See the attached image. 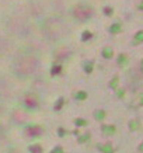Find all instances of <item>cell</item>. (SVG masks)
<instances>
[{
	"instance_id": "obj_16",
	"label": "cell",
	"mask_w": 143,
	"mask_h": 153,
	"mask_svg": "<svg viewBox=\"0 0 143 153\" xmlns=\"http://www.w3.org/2000/svg\"><path fill=\"white\" fill-rule=\"evenodd\" d=\"M110 31L112 34H116V33H119V31H121V28H119V25H118V24H114V25L110 28Z\"/></svg>"
},
{
	"instance_id": "obj_11",
	"label": "cell",
	"mask_w": 143,
	"mask_h": 153,
	"mask_svg": "<svg viewBox=\"0 0 143 153\" xmlns=\"http://www.w3.org/2000/svg\"><path fill=\"white\" fill-rule=\"evenodd\" d=\"M139 126H140V124H139V121H130L129 122V128L130 131H138Z\"/></svg>"
},
{
	"instance_id": "obj_9",
	"label": "cell",
	"mask_w": 143,
	"mask_h": 153,
	"mask_svg": "<svg viewBox=\"0 0 143 153\" xmlns=\"http://www.w3.org/2000/svg\"><path fill=\"white\" fill-rule=\"evenodd\" d=\"M112 55H114V52H112V49H110V48H105V49L102 51V56H104L105 59H111Z\"/></svg>"
},
{
	"instance_id": "obj_5",
	"label": "cell",
	"mask_w": 143,
	"mask_h": 153,
	"mask_svg": "<svg viewBox=\"0 0 143 153\" xmlns=\"http://www.w3.org/2000/svg\"><path fill=\"white\" fill-rule=\"evenodd\" d=\"M102 153H114V148L111 146L110 143H104V145H98L97 146Z\"/></svg>"
},
{
	"instance_id": "obj_3",
	"label": "cell",
	"mask_w": 143,
	"mask_h": 153,
	"mask_svg": "<svg viewBox=\"0 0 143 153\" xmlns=\"http://www.w3.org/2000/svg\"><path fill=\"white\" fill-rule=\"evenodd\" d=\"M27 135L28 136H33V138H37V136H41L44 134V128L39 125H31L27 128Z\"/></svg>"
},
{
	"instance_id": "obj_17",
	"label": "cell",
	"mask_w": 143,
	"mask_h": 153,
	"mask_svg": "<svg viewBox=\"0 0 143 153\" xmlns=\"http://www.w3.org/2000/svg\"><path fill=\"white\" fill-rule=\"evenodd\" d=\"M60 70H62V66H60V65L53 66V68H52V74H59Z\"/></svg>"
},
{
	"instance_id": "obj_26",
	"label": "cell",
	"mask_w": 143,
	"mask_h": 153,
	"mask_svg": "<svg viewBox=\"0 0 143 153\" xmlns=\"http://www.w3.org/2000/svg\"><path fill=\"white\" fill-rule=\"evenodd\" d=\"M140 68H142V72H143V60H142V63H140Z\"/></svg>"
},
{
	"instance_id": "obj_6",
	"label": "cell",
	"mask_w": 143,
	"mask_h": 153,
	"mask_svg": "<svg viewBox=\"0 0 143 153\" xmlns=\"http://www.w3.org/2000/svg\"><path fill=\"white\" fill-rule=\"evenodd\" d=\"M94 118L97 121H102L105 118V111H104V110H97V111H94Z\"/></svg>"
},
{
	"instance_id": "obj_7",
	"label": "cell",
	"mask_w": 143,
	"mask_h": 153,
	"mask_svg": "<svg viewBox=\"0 0 143 153\" xmlns=\"http://www.w3.org/2000/svg\"><path fill=\"white\" fill-rule=\"evenodd\" d=\"M74 98H76V100H80V101H83V100L87 98V93L83 91V90H80V91H77V93H74Z\"/></svg>"
},
{
	"instance_id": "obj_24",
	"label": "cell",
	"mask_w": 143,
	"mask_h": 153,
	"mask_svg": "<svg viewBox=\"0 0 143 153\" xmlns=\"http://www.w3.org/2000/svg\"><path fill=\"white\" fill-rule=\"evenodd\" d=\"M139 150H140V152H143V142L139 145Z\"/></svg>"
},
{
	"instance_id": "obj_25",
	"label": "cell",
	"mask_w": 143,
	"mask_h": 153,
	"mask_svg": "<svg viewBox=\"0 0 143 153\" xmlns=\"http://www.w3.org/2000/svg\"><path fill=\"white\" fill-rule=\"evenodd\" d=\"M140 105H143V96H142V98H140Z\"/></svg>"
},
{
	"instance_id": "obj_20",
	"label": "cell",
	"mask_w": 143,
	"mask_h": 153,
	"mask_svg": "<svg viewBox=\"0 0 143 153\" xmlns=\"http://www.w3.org/2000/svg\"><path fill=\"white\" fill-rule=\"evenodd\" d=\"M88 138H90V135L86 134V135H83V136H80V138H79V142H80V143H84V142H86Z\"/></svg>"
},
{
	"instance_id": "obj_19",
	"label": "cell",
	"mask_w": 143,
	"mask_h": 153,
	"mask_svg": "<svg viewBox=\"0 0 143 153\" xmlns=\"http://www.w3.org/2000/svg\"><path fill=\"white\" fill-rule=\"evenodd\" d=\"M51 153H65V152H63V149L60 148V146H55V148L51 150Z\"/></svg>"
},
{
	"instance_id": "obj_18",
	"label": "cell",
	"mask_w": 143,
	"mask_h": 153,
	"mask_svg": "<svg viewBox=\"0 0 143 153\" xmlns=\"http://www.w3.org/2000/svg\"><path fill=\"white\" fill-rule=\"evenodd\" d=\"M63 102H65V100H63V98H59V100H58V102H56V105H55V110H60Z\"/></svg>"
},
{
	"instance_id": "obj_10",
	"label": "cell",
	"mask_w": 143,
	"mask_h": 153,
	"mask_svg": "<svg viewBox=\"0 0 143 153\" xmlns=\"http://www.w3.org/2000/svg\"><path fill=\"white\" fill-rule=\"evenodd\" d=\"M91 37H93V34L86 30V31H83V34H82V41H88V39H91Z\"/></svg>"
},
{
	"instance_id": "obj_1",
	"label": "cell",
	"mask_w": 143,
	"mask_h": 153,
	"mask_svg": "<svg viewBox=\"0 0 143 153\" xmlns=\"http://www.w3.org/2000/svg\"><path fill=\"white\" fill-rule=\"evenodd\" d=\"M93 14H94V10H93L91 6L83 4V3L76 4L73 7V10H72V16L80 23H84V21L90 20L93 17Z\"/></svg>"
},
{
	"instance_id": "obj_4",
	"label": "cell",
	"mask_w": 143,
	"mask_h": 153,
	"mask_svg": "<svg viewBox=\"0 0 143 153\" xmlns=\"http://www.w3.org/2000/svg\"><path fill=\"white\" fill-rule=\"evenodd\" d=\"M101 129H102V134L107 135V136H110V135H114V134H115L116 128L114 125H102Z\"/></svg>"
},
{
	"instance_id": "obj_23",
	"label": "cell",
	"mask_w": 143,
	"mask_h": 153,
	"mask_svg": "<svg viewBox=\"0 0 143 153\" xmlns=\"http://www.w3.org/2000/svg\"><path fill=\"white\" fill-rule=\"evenodd\" d=\"M59 135H65V129H62V128H60V129H59Z\"/></svg>"
},
{
	"instance_id": "obj_8",
	"label": "cell",
	"mask_w": 143,
	"mask_h": 153,
	"mask_svg": "<svg viewBox=\"0 0 143 153\" xmlns=\"http://www.w3.org/2000/svg\"><path fill=\"white\" fill-rule=\"evenodd\" d=\"M30 152L31 153H42V146L41 145H33V146H30Z\"/></svg>"
},
{
	"instance_id": "obj_22",
	"label": "cell",
	"mask_w": 143,
	"mask_h": 153,
	"mask_svg": "<svg viewBox=\"0 0 143 153\" xmlns=\"http://www.w3.org/2000/svg\"><path fill=\"white\" fill-rule=\"evenodd\" d=\"M136 41H143V33H139L136 35Z\"/></svg>"
},
{
	"instance_id": "obj_15",
	"label": "cell",
	"mask_w": 143,
	"mask_h": 153,
	"mask_svg": "<svg viewBox=\"0 0 143 153\" xmlns=\"http://www.w3.org/2000/svg\"><path fill=\"white\" fill-rule=\"evenodd\" d=\"M118 65H119V66H125V65H126V56H125V55H119V56H118Z\"/></svg>"
},
{
	"instance_id": "obj_14",
	"label": "cell",
	"mask_w": 143,
	"mask_h": 153,
	"mask_svg": "<svg viewBox=\"0 0 143 153\" xmlns=\"http://www.w3.org/2000/svg\"><path fill=\"white\" fill-rule=\"evenodd\" d=\"M93 66H94V62H93V60H90L87 65L84 66V70H86V73H91V72H93Z\"/></svg>"
},
{
	"instance_id": "obj_21",
	"label": "cell",
	"mask_w": 143,
	"mask_h": 153,
	"mask_svg": "<svg viewBox=\"0 0 143 153\" xmlns=\"http://www.w3.org/2000/svg\"><path fill=\"white\" fill-rule=\"evenodd\" d=\"M124 94H125V91H124V90H118V91H116V96H118V97H119V98H122V97H124Z\"/></svg>"
},
{
	"instance_id": "obj_13",
	"label": "cell",
	"mask_w": 143,
	"mask_h": 153,
	"mask_svg": "<svg viewBox=\"0 0 143 153\" xmlns=\"http://www.w3.org/2000/svg\"><path fill=\"white\" fill-rule=\"evenodd\" d=\"M118 82H119V77H118V76H114V77H112V80H111V83H110L111 88H116Z\"/></svg>"
},
{
	"instance_id": "obj_2",
	"label": "cell",
	"mask_w": 143,
	"mask_h": 153,
	"mask_svg": "<svg viewBox=\"0 0 143 153\" xmlns=\"http://www.w3.org/2000/svg\"><path fill=\"white\" fill-rule=\"evenodd\" d=\"M23 102H24V105L27 107V108H30V110L37 108V107H38V97H37V94H27V96L24 97Z\"/></svg>"
},
{
	"instance_id": "obj_12",
	"label": "cell",
	"mask_w": 143,
	"mask_h": 153,
	"mask_svg": "<svg viewBox=\"0 0 143 153\" xmlns=\"http://www.w3.org/2000/svg\"><path fill=\"white\" fill-rule=\"evenodd\" d=\"M74 124H76V126H86L87 121L83 120V118H77V120H74Z\"/></svg>"
},
{
	"instance_id": "obj_27",
	"label": "cell",
	"mask_w": 143,
	"mask_h": 153,
	"mask_svg": "<svg viewBox=\"0 0 143 153\" xmlns=\"http://www.w3.org/2000/svg\"><path fill=\"white\" fill-rule=\"evenodd\" d=\"M11 153H17V152H11Z\"/></svg>"
}]
</instances>
